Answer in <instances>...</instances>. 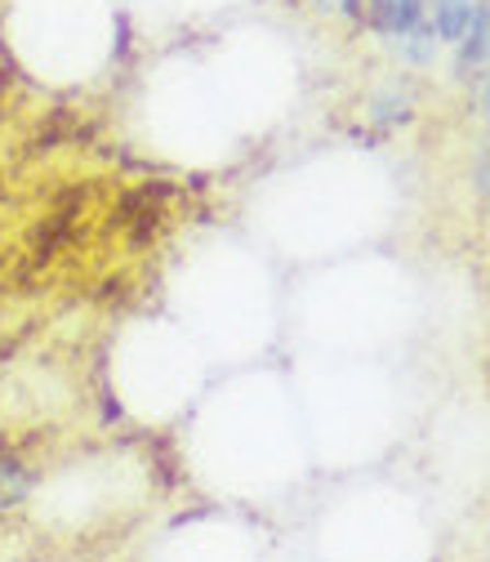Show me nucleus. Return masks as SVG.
<instances>
[{"label": "nucleus", "instance_id": "obj_6", "mask_svg": "<svg viewBox=\"0 0 490 562\" xmlns=\"http://www.w3.org/2000/svg\"><path fill=\"white\" fill-rule=\"evenodd\" d=\"M32 496V473L23 460H0V518L14 514Z\"/></svg>", "mask_w": 490, "mask_h": 562}, {"label": "nucleus", "instance_id": "obj_5", "mask_svg": "<svg viewBox=\"0 0 490 562\" xmlns=\"http://www.w3.org/2000/svg\"><path fill=\"white\" fill-rule=\"evenodd\" d=\"M472 10H477V0H429V23H433L437 41L442 45H455L464 36Z\"/></svg>", "mask_w": 490, "mask_h": 562}, {"label": "nucleus", "instance_id": "obj_2", "mask_svg": "<svg viewBox=\"0 0 490 562\" xmlns=\"http://www.w3.org/2000/svg\"><path fill=\"white\" fill-rule=\"evenodd\" d=\"M424 19H429V0H366V32L379 41H397Z\"/></svg>", "mask_w": 490, "mask_h": 562}, {"label": "nucleus", "instance_id": "obj_1", "mask_svg": "<svg viewBox=\"0 0 490 562\" xmlns=\"http://www.w3.org/2000/svg\"><path fill=\"white\" fill-rule=\"evenodd\" d=\"M486 58H490V0H477L464 36L451 45V81L468 90L477 81V72L486 67Z\"/></svg>", "mask_w": 490, "mask_h": 562}, {"label": "nucleus", "instance_id": "obj_3", "mask_svg": "<svg viewBox=\"0 0 490 562\" xmlns=\"http://www.w3.org/2000/svg\"><path fill=\"white\" fill-rule=\"evenodd\" d=\"M366 116H371V125H379V130H397V125H406V121L414 116V81H410V77H392V81H384V86L371 94Z\"/></svg>", "mask_w": 490, "mask_h": 562}, {"label": "nucleus", "instance_id": "obj_7", "mask_svg": "<svg viewBox=\"0 0 490 562\" xmlns=\"http://www.w3.org/2000/svg\"><path fill=\"white\" fill-rule=\"evenodd\" d=\"M308 5L321 19H339L347 32H362L366 27V0H308Z\"/></svg>", "mask_w": 490, "mask_h": 562}, {"label": "nucleus", "instance_id": "obj_4", "mask_svg": "<svg viewBox=\"0 0 490 562\" xmlns=\"http://www.w3.org/2000/svg\"><path fill=\"white\" fill-rule=\"evenodd\" d=\"M388 45L401 54L406 67H414V72H429V67L437 63V54H442V41H437V32H433L429 19H424V23H414L410 32H401V36L388 41Z\"/></svg>", "mask_w": 490, "mask_h": 562}, {"label": "nucleus", "instance_id": "obj_9", "mask_svg": "<svg viewBox=\"0 0 490 562\" xmlns=\"http://www.w3.org/2000/svg\"><path fill=\"white\" fill-rule=\"evenodd\" d=\"M468 90H472V103H477L481 121L490 125V58H486V67H481V72H477V81H472Z\"/></svg>", "mask_w": 490, "mask_h": 562}, {"label": "nucleus", "instance_id": "obj_8", "mask_svg": "<svg viewBox=\"0 0 490 562\" xmlns=\"http://www.w3.org/2000/svg\"><path fill=\"white\" fill-rule=\"evenodd\" d=\"M472 196L490 210V125H486L481 144H477V157H472Z\"/></svg>", "mask_w": 490, "mask_h": 562}]
</instances>
